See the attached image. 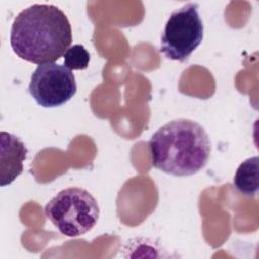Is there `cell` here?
<instances>
[{"label": "cell", "instance_id": "6da1fadb", "mask_svg": "<svg viewBox=\"0 0 259 259\" xmlns=\"http://www.w3.org/2000/svg\"><path fill=\"white\" fill-rule=\"evenodd\" d=\"M72 42V28L67 15L51 4H32L14 18L10 46L22 60L41 65L64 56Z\"/></svg>", "mask_w": 259, "mask_h": 259}, {"label": "cell", "instance_id": "7a4b0ae2", "mask_svg": "<svg viewBox=\"0 0 259 259\" xmlns=\"http://www.w3.org/2000/svg\"><path fill=\"white\" fill-rule=\"evenodd\" d=\"M149 151L152 165L173 176H190L208 162L211 143L205 130L186 118L171 120L151 137Z\"/></svg>", "mask_w": 259, "mask_h": 259}, {"label": "cell", "instance_id": "3957f363", "mask_svg": "<svg viewBox=\"0 0 259 259\" xmlns=\"http://www.w3.org/2000/svg\"><path fill=\"white\" fill-rule=\"evenodd\" d=\"M45 214L67 237L82 236L93 229L99 218V205L86 189L69 187L61 190L45 206Z\"/></svg>", "mask_w": 259, "mask_h": 259}, {"label": "cell", "instance_id": "277c9868", "mask_svg": "<svg viewBox=\"0 0 259 259\" xmlns=\"http://www.w3.org/2000/svg\"><path fill=\"white\" fill-rule=\"evenodd\" d=\"M203 24L198 13V4L186 3L174 10L163 30L160 52L173 61H185L201 44Z\"/></svg>", "mask_w": 259, "mask_h": 259}, {"label": "cell", "instance_id": "5b68a950", "mask_svg": "<svg viewBox=\"0 0 259 259\" xmlns=\"http://www.w3.org/2000/svg\"><path fill=\"white\" fill-rule=\"evenodd\" d=\"M28 91L42 107H57L68 102L77 91L71 70L55 62L38 65L30 77Z\"/></svg>", "mask_w": 259, "mask_h": 259}, {"label": "cell", "instance_id": "8992f818", "mask_svg": "<svg viewBox=\"0 0 259 259\" xmlns=\"http://www.w3.org/2000/svg\"><path fill=\"white\" fill-rule=\"evenodd\" d=\"M0 185L2 187L12 183L23 171V162L27 156V148L16 136L0 133Z\"/></svg>", "mask_w": 259, "mask_h": 259}, {"label": "cell", "instance_id": "52a82bcc", "mask_svg": "<svg viewBox=\"0 0 259 259\" xmlns=\"http://www.w3.org/2000/svg\"><path fill=\"white\" fill-rule=\"evenodd\" d=\"M234 186L244 195L255 196L259 188V159L257 156L243 161L234 176Z\"/></svg>", "mask_w": 259, "mask_h": 259}, {"label": "cell", "instance_id": "ba28073f", "mask_svg": "<svg viewBox=\"0 0 259 259\" xmlns=\"http://www.w3.org/2000/svg\"><path fill=\"white\" fill-rule=\"evenodd\" d=\"M90 55L83 45H73L64 54V66L69 70H84L88 67Z\"/></svg>", "mask_w": 259, "mask_h": 259}]
</instances>
